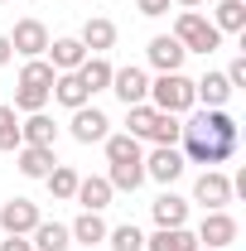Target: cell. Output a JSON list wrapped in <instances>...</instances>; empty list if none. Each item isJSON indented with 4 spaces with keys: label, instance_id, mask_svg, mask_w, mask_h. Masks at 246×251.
<instances>
[{
    "label": "cell",
    "instance_id": "1",
    "mask_svg": "<svg viewBox=\"0 0 246 251\" xmlns=\"http://www.w3.org/2000/svg\"><path fill=\"white\" fill-rule=\"evenodd\" d=\"M184 150L179 155L188 159V164H208V169H217V164H227V159L237 155V140H242V126H237V116L227 111V106H203L198 116H188L184 121Z\"/></svg>",
    "mask_w": 246,
    "mask_h": 251
},
{
    "label": "cell",
    "instance_id": "2",
    "mask_svg": "<svg viewBox=\"0 0 246 251\" xmlns=\"http://www.w3.org/2000/svg\"><path fill=\"white\" fill-rule=\"evenodd\" d=\"M150 106L154 111H169V116H188V111L198 106L193 77H184V73H159L150 82Z\"/></svg>",
    "mask_w": 246,
    "mask_h": 251
},
{
    "label": "cell",
    "instance_id": "3",
    "mask_svg": "<svg viewBox=\"0 0 246 251\" xmlns=\"http://www.w3.org/2000/svg\"><path fill=\"white\" fill-rule=\"evenodd\" d=\"M174 39L184 44V53H217V44H222V34H217L213 20H203L198 10H184L179 20H174Z\"/></svg>",
    "mask_w": 246,
    "mask_h": 251
},
{
    "label": "cell",
    "instance_id": "4",
    "mask_svg": "<svg viewBox=\"0 0 246 251\" xmlns=\"http://www.w3.org/2000/svg\"><path fill=\"white\" fill-rule=\"evenodd\" d=\"M198 247H217V251H227L232 242H237V218L227 213V208H217V213H203V222H198Z\"/></svg>",
    "mask_w": 246,
    "mask_h": 251
},
{
    "label": "cell",
    "instance_id": "5",
    "mask_svg": "<svg viewBox=\"0 0 246 251\" xmlns=\"http://www.w3.org/2000/svg\"><path fill=\"white\" fill-rule=\"evenodd\" d=\"M68 130H73V140H77V145H101V140L111 135V121H106V111H97L92 101H87V106H77V111H73Z\"/></svg>",
    "mask_w": 246,
    "mask_h": 251
},
{
    "label": "cell",
    "instance_id": "6",
    "mask_svg": "<svg viewBox=\"0 0 246 251\" xmlns=\"http://www.w3.org/2000/svg\"><path fill=\"white\" fill-rule=\"evenodd\" d=\"M106 92H116L125 106H140V101H150V73H145V68H135V63H130V68H116Z\"/></svg>",
    "mask_w": 246,
    "mask_h": 251
},
{
    "label": "cell",
    "instance_id": "7",
    "mask_svg": "<svg viewBox=\"0 0 246 251\" xmlns=\"http://www.w3.org/2000/svg\"><path fill=\"white\" fill-rule=\"evenodd\" d=\"M39 222H44V218H39V203H29V198L0 203V227H5V237H29Z\"/></svg>",
    "mask_w": 246,
    "mask_h": 251
},
{
    "label": "cell",
    "instance_id": "8",
    "mask_svg": "<svg viewBox=\"0 0 246 251\" xmlns=\"http://www.w3.org/2000/svg\"><path fill=\"white\" fill-rule=\"evenodd\" d=\"M184 169H188V159L179 155V145H154L145 155V179H154V184H174Z\"/></svg>",
    "mask_w": 246,
    "mask_h": 251
},
{
    "label": "cell",
    "instance_id": "9",
    "mask_svg": "<svg viewBox=\"0 0 246 251\" xmlns=\"http://www.w3.org/2000/svg\"><path fill=\"white\" fill-rule=\"evenodd\" d=\"M193 203H203L208 213L227 208V203H232V179H227L222 169H203L198 184H193Z\"/></svg>",
    "mask_w": 246,
    "mask_h": 251
},
{
    "label": "cell",
    "instance_id": "10",
    "mask_svg": "<svg viewBox=\"0 0 246 251\" xmlns=\"http://www.w3.org/2000/svg\"><path fill=\"white\" fill-rule=\"evenodd\" d=\"M5 39H10V49H15L20 58H44V49H49V29H44V20H20Z\"/></svg>",
    "mask_w": 246,
    "mask_h": 251
},
{
    "label": "cell",
    "instance_id": "11",
    "mask_svg": "<svg viewBox=\"0 0 246 251\" xmlns=\"http://www.w3.org/2000/svg\"><path fill=\"white\" fill-rule=\"evenodd\" d=\"M145 53H150V68H154V73H184V58H188L184 44H179L174 34H154Z\"/></svg>",
    "mask_w": 246,
    "mask_h": 251
},
{
    "label": "cell",
    "instance_id": "12",
    "mask_svg": "<svg viewBox=\"0 0 246 251\" xmlns=\"http://www.w3.org/2000/svg\"><path fill=\"white\" fill-rule=\"evenodd\" d=\"M44 53H49V68H53V73H77L82 58H87L82 39H73V34H68V39H49V49H44Z\"/></svg>",
    "mask_w": 246,
    "mask_h": 251
},
{
    "label": "cell",
    "instance_id": "13",
    "mask_svg": "<svg viewBox=\"0 0 246 251\" xmlns=\"http://www.w3.org/2000/svg\"><path fill=\"white\" fill-rule=\"evenodd\" d=\"M77 39H82V49H87V53H106V49H116V25H111L106 15H87Z\"/></svg>",
    "mask_w": 246,
    "mask_h": 251
},
{
    "label": "cell",
    "instance_id": "14",
    "mask_svg": "<svg viewBox=\"0 0 246 251\" xmlns=\"http://www.w3.org/2000/svg\"><path fill=\"white\" fill-rule=\"evenodd\" d=\"M111 193L116 188L106 184V174H92V179H77L73 203H82V213H101V208H111Z\"/></svg>",
    "mask_w": 246,
    "mask_h": 251
},
{
    "label": "cell",
    "instance_id": "15",
    "mask_svg": "<svg viewBox=\"0 0 246 251\" xmlns=\"http://www.w3.org/2000/svg\"><path fill=\"white\" fill-rule=\"evenodd\" d=\"M111 73H116V68L106 63V53H87L82 68H77V82L87 87V97H97V92H106V87H111Z\"/></svg>",
    "mask_w": 246,
    "mask_h": 251
},
{
    "label": "cell",
    "instance_id": "16",
    "mask_svg": "<svg viewBox=\"0 0 246 251\" xmlns=\"http://www.w3.org/2000/svg\"><path fill=\"white\" fill-rule=\"evenodd\" d=\"M15 164H20L25 179H44V174L58 164V155H53L49 145H20V150H15Z\"/></svg>",
    "mask_w": 246,
    "mask_h": 251
},
{
    "label": "cell",
    "instance_id": "17",
    "mask_svg": "<svg viewBox=\"0 0 246 251\" xmlns=\"http://www.w3.org/2000/svg\"><path fill=\"white\" fill-rule=\"evenodd\" d=\"M232 92H237V87L227 82V73H203V77L193 82V97H198L203 106H227Z\"/></svg>",
    "mask_w": 246,
    "mask_h": 251
},
{
    "label": "cell",
    "instance_id": "18",
    "mask_svg": "<svg viewBox=\"0 0 246 251\" xmlns=\"http://www.w3.org/2000/svg\"><path fill=\"white\" fill-rule=\"evenodd\" d=\"M154 213V227H188V198H179V193H159L150 203Z\"/></svg>",
    "mask_w": 246,
    "mask_h": 251
},
{
    "label": "cell",
    "instance_id": "19",
    "mask_svg": "<svg viewBox=\"0 0 246 251\" xmlns=\"http://www.w3.org/2000/svg\"><path fill=\"white\" fill-rule=\"evenodd\" d=\"M20 140L25 145H58V126H53V116H44V111H34V116H25L20 121Z\"/></svg>",
    "mask_w": 246,
    "mask_h": 251
},
{
    "label": "cell",
    "instance_id": "20",
    "mask_svg": "<svg viewBox=\"0 0 246 251\" xmlns=\"http://www.w3.org/2000/svg\"><path fill=\"white\" fill-rule=\"evenodd\" d=\"M145 251H198V237L188 227H159L154 237H145Z\"/></svg>",
    "mask_w": 246,
    "mask_h": 251
},
{
    "label": "cell",
    "instance_id": "21",
    "mask_svg": "<svg viewBox=\"0 0 246 251\" xmlns=\"http://www.w3.org/2000/svg\"><path fill=\"white\" fill-rule=\"evenodd\" d=\"M49 97H53L58 106H68V111H77V106H87V101H92V97H87V87L77 82V73H58Z\"/></svg>",
    "mask_w": 246,
    "mask_h": 251
},
{
    "label": "cell",
    "instance_id": "22",
    "mask_svg": "<svg viewBox=\"0 0 246 251\" xmlns=\"http://www.w3.org/2000/svg\"><path fill=\"white\" fill-rule=\"evenodd\" d=\"M29 237H34V242H29L34 251H68V247H73V232H68L63 222H39Z\"/></svg>",
    "mask_w": 246,
    "mask_h": 251
},
{
    "label": "cell",
    "instance_id": "23",
    "mask_svg": "<svg viewBox=\"0 0 246 251\" xmlns=\"http://www.w3.org/2000/svg\"><path fill=\"white\" fill-rule=\"evenodd\" d=\"M53 68H49V58H25V68H20V82L15 87H34V92H53Z\"/></svg>",
    "mask_w": 246,
    "mask_h": 251
},
{
    "label": "cell",
    "instance_id": "24",
    "mask_svg": "<svg viewBox=\"0 0 246 251\" xmlns=\"http://www.w3.org/2000/svg\"><path fill=\"white\" fill-rule=\"evenodd\" d=\"M68 232H73V242H77V247H101V242H106V232H111V227H106V222H101V213H82V218L73 222V227H68Z\"/></svg>",
    "mask_w": 246,
    "mask_h": 251
},
{
    "label": "cell",
    "instance_id": "25",
    "mask_svg": "<svg viewBox=\"0 0 246 251\" xmlns=\"http://www.w3.org/2000/svg\"><path fill=\"white\" fill-rule=\"evenodd\" d=\"M77 179H82V174H77L73 164H53V169L44 174V184H49V193H53L58 203H73V193H77Z\"/></svg>",
    "mask_w": 246,
    "mask_h": 251
},
{
    "label": "cell",
    "instance_id": "26",
    "mask_svg": "<svg viewBox=\"0 0 246 251\" xmlns=\"http://www.w3.org/2000/svg\"><path fill=\"white\" fill-rule=\"evenodd\" d=\"M101 145H106V159H111V164H140V159H145V150H140V140H135V135H106V140H101Z\"/></svg>",
    "mask_w": 246,
    "mask_h": 251
},
{
    "label": "cell",
    "instance_id": "27",
    "mask_svg": "<svg viewBox=\"0 0 246 251\" xmlns=\"http://www.w3.org/2000/svg\"><path fill=\"white\" fill-rule=\"evenodd\" d=\"M154 121H159V111H154L150 101H140V106H125V135H135V140H150V135H154Z\"/></svg>",
    "mask_w": 246,
    "mask_h": 251
},
{
    "label": "cell",
    "instance_id": "28",
    "mask_svg": "<svg viewBox=\"0 0 246 251\" xmlns=\"http://www.w3.org/2000/svg\"><path fill=\"white\" fill-rule=\"evenodd\" d=\"M213 25H217V34H242L246 29V0H222L213 10Z\"/></svg>",
    "mask_w": 246,
    "mask_h": 251
},
{
    "label": "cell",
    "instance_id": "29",
    "mask_svg": "<svg viewBox=\"0 0 246 251\" xmlns=\"http://www.w3.org/2000/svg\"><path fill=\"white\" fill-rule=\"evenodd\" d=\"M106 184H111V188H121V193H135V188L145 184V159H140V164H111Z\"/></svg>",
    "mask_w": 246,
    "mask_h": 251
},
{
    "label": "cell",
    "instance_id": "30",
    "mask_svg": "<svg viewBox=\"0 0 246 251\" xmlns=\"http://www.w3.org/2000/svg\"><path fill=\"white\" fill-rule=\"evenodd\" d=\"M106 242H111V251H145V232L135 222H121V227L106 232Z\"/></svg>",
    "mask_w": 246,
    "mask_h": 251
},
{
    "label": "cell",
    "instance_id": "31",
    "mask_svg": "<svg viewBox=\"0 0 246 251\" xmlns=\"http://www.w3.org/2000/svg\"><path fill=\"white\" fill-rule=\"evenodd\" d=\"M25 140H20V116H15V106H0V150H20Z\"/></svg>",
    "mask_w": 246,
    "mask_h": 251
},
{
    "label": "cell",
    "instance_id": "32",
    "mask_svg": "<svg viewBox=\"0 0 246 251\" xmlns=\"http://www.w3.org/2000/svg\"><path fill=\"white\" fill-rule=\"evenodd\" d=\"M179 135H184V121L179 116H169V111H159V121H154V145H179Z\"/></svg>",
    "mask_w": 246,
    "mask_h": 251
},
{
    "label": "cell",
    "instance_id": "33",
    "mask_svg": "<svg viewBox=\"0 0 246 251\" xmlns=\"http://www.w3.org/2000/svg\"><path fill=\"white\" fill-rule=\"evenodd\" d=\"M15 111H25V116H34V111H44L49 106V92H34V87H15V101H10Z\"/></svg>",
    "mask_w": 246,
    "mask_h": 251
},
{
    "label": "cell",
    "instance_id": "34",
    "mask_svg": "<svg viewBox=\"0 0 246 251\" xmlns=\"http://www.w3.org/2000/svg\"><path fill=\"white\" fill-rule=\"evenodd\" d=\"M227 82H232V87H246V53H237V58H232V68H227Z\"/></svg>",
    "mask_w": 246,
    "mask_h": 251
},
{
    "label": "cell",
    "instance_id": "35",
    "mask_svg": "<svg viewBox=\"0 0 246 251\" xmlns=\"http://www.w3.org/2000/svg\"><path fill=\"white\" fill-rule=\"evenodd\" d=\"M169 5H174V0H135V10H140L145 20H154V15H164Z\"/></svg>",
    "mask_w": 246,
    "mask_h": 251
},
{
    "label": "cell",
    "instance_id": "36",
    "mask_svg": "<svg viewBox=\"0 0 246 251\" xmlns=\"http://www.w3.org/2000/svg\"><path fill=\"white\" fill-rule=\"evenodd\" d=\"M0 251H34V247H29V237H5Z\"/></svg>",
    "mask_w": 246,
    "mask_h": 251
},
{
    "label": "cell",
    "instance_id": "37",
    "mask_svg": "<svg viewBox=\"0 0 246 251\" xmlns=\"http://www.w3.org/2000/svg\"><path fill=\"white\" fill-rule=\"evenodd\" d=\"M15 58V49H10V39H5V34H0V68H5V63Z\"/></svg>",
    "mask_w": 246,
    "mask_h": 251
},
{
    "label": "cell",
    "instance_id": "38",
    "mask_svg": "<svg viewBox=\"0 0 246 251\" xmlns=\"http://www.w3.org/2000/svg\"><path fill=\"white\" fill-rule=\"evenodd\" d=\"M179 10H198V5H208V0H174Z\"/></svg>",
    "mask_w": 246,
    "mask_h": 251
},
{
    "label": "cell",
    "instance_id": "39",
    "mask_svg": "<svg viewBox=\"0 0 246 251\" xmlns=\"http://www.w3.org/2000/svg\"><path fill=\"white\" fill-rule=\"evenodd\" d=\"M198 251H217V247H198Z\"/></svg>",
    "mask_w": 246,
    "mask_h": 251
},
{
    "label": "cell",
    "instance_id": "40",
    "mask_svg": "<svg viewBox=\"0 0 246 251\" xmlns=\"http://www.w3.org/2000/svg\"><path fill=\"white\" fill-rule=\"evenodd\" d=\"M0 5H5V0H0Z\"/></svg>",
    "mask_w": 246,
    "mask_h": 251
}]
</instances>
